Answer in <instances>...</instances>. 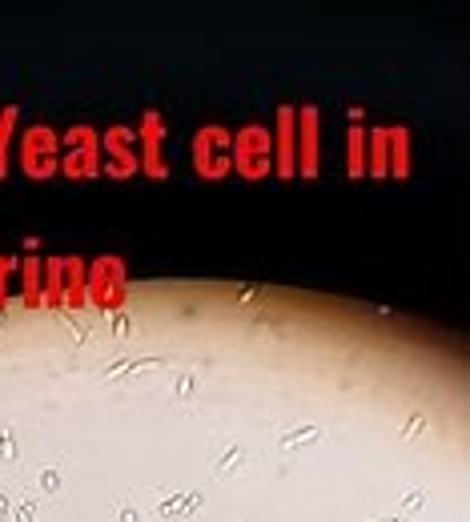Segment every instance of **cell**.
<instances>
[{
	"mask_svg": "<svg viewBox=\"0 0 470 522\" xmlns=\"http://www.w3.org/2000/svg\"><path fill=\"white\" fill-rule=\"evenodd\" d=\"M233 169H238L246 181H262L274 169V137L266 125H242L233 133Z\"/></svg>",
	"mask_w": 470,
	"mask_h": 522,
	"instance_id": "1",
	"label": "cell"
},
{
	"mask_svg": "<svg viewBox=\"0 0 470 522\" xmlns=\"http://www.w3.org/2000/svg\"><path fill=\"white\" fill-rule=\"evenodd\" d=\"M17 157H21V169L33 181L57 177L61 173V137H57V129H49V125L25 129L21 141H17Z\"/></svg>",
	"mask_w": 470,
	"mask_h": 522,
	"instance_id": "2",
	"label": "cell"
},
{
	"mask_svg": "<svg viewBox=\"0 0 470 522\" xmlns=\"http://www.w3.org/2000/svg\"><path fill=\"white\" fill-rule=\"evenodd\" d=\"M101 133L93 125H73L61 137V173L73 181H89L101 173Z\"/></svg>",
	"mask_w": 470,
	"mask_h": 522,
	"instance_id": "3",
	"label": "cell"
},
{
	"mask_svg": "<svg viewBox=\"0 0 470 522\" xmlns=\"http://www.w3.org/2000/svg\"><path fill=\"white\" fill-rule=\"evenodd\" d=\"M89 306H101V310H117L125 306L129 298V270H125V261L105 253L97 261H89Z\"/></svg>",
	"mask_w": 470,
	"mask_h": 522,
	"instance_id": "4",
	"label": "cell"
},
{
	"mask_svg": "<svg viewBox=\"0 0 470 522\" xmlns=\"http://www.w3.org/2000/svg\"><path fill=\"white\" fill-rule=\"evenodd\" d=\"M233 133L225 125H201L193 133V165L205 181H217L233 169Z\"/></svg>",
	"mask_w": 470,
	"mask_h": 522,
	"instance_id": "5",
	"label": "cell"
},
{
	"mask_svg": "<svg viewBox=\"0 0 470 522\" xmlns=\"http://www.w3.org/2000/svg\"><path fill=\"white\" fill-rule=\"evenodd\" d=\"M101 169L109 177H129L141 169V153H137V133L129 125H109L101 133Z\"/></svg>",
	"mask_w": 470,
	"mask_h": 522,
	"instance_id": "6",
	"label": "cell"
},
{
	"mask_svg": "<svg viewBox=\"0 0 470 522\" xmlns=\"http://www.w3.org/2000/svg\"><path fill=\"white\" fill-rule=\"evenodd\" d=\"M274 169L278 177H298V109H278V133H274Z\"/></svg>",
	"mask_w": 470,
	"mask_h": 522,
	"instance_id": "7",
	"label": "cell"
},
{
	"mask_svg": "<svg viewBox=\"0 0 470 522\" xmlns=\"http://www.w3.org/2000/svg\"><path fill=\"white\" fill-rule=\"evenodd\" d=\"M318 173V109H298V177Z\"/></svg>",
	"mask_w": 470,
	"mask_h": 522,
	"instance_id": "8",
	"label": "cell"
},
{
	"mask_svg": "<svg viewBox=\"0 0 470 522\" xmlns=\"http://www.w3.org/2000/svg\"><path fill=\"white\" fill-rule=\"evenodd\" d=\"M346 169L350 177L366 173V129H362V113L350 109V137H346Z\"/></svg>",
	"mask_w": 470,
	"mask_h": 522,
	"instance_id": "9",
	"label": "cell"
},
{
	"mask_svg": "<svg viewBox=\"0 0 470 522\" xmlns=\"http://www.w3.org/2000/svg\"><path fill=\"white\" fill-rule=\"evenodd\" d=\"M366 173L370 177H386L390 173V137H386V125H378V129L366 133Z\"/></svg>",
	"mask_w": 470,
	"mask_h": 522,
	"instance_id": "10",
	"label": "cell"
},
{
	"mask_svg": "<svg viewBox=\"0 0 470 522\" xmlns=\"http://www.w3.org/2000/svg\"><path fill=\"white\" fill-rule=\"evenodd\" d=\"M386 137H390V177H406L410 173V129L386 125Z\"/></svg>",
	"mask_w": 470,
	"mask_h": 522,
	"instance_id": "11",
	"label": "cell"
},
{
	"mask_svg": "<svg viewBox=\"0 0 470 522\" xmlns=\"http://www.w3.org/2000/svg\"><path fill=\"white\" fill-rule=\"evenodd\" d=\"M61 302H65V257H49L41 282V306H61Z\"/></svg>",
	"mask_w": 470,
	"mask_h": 522,
	"instance_id": "12",
	"label": "cell"
},
{
	"mask_svg": "<svg viewBox=\"0 0 470 522\" xmlns=\"http://www.w3.org/2000/svg\"><path fill=\"white\" fill-rule=\"evenodd\" d=\"M41 282H45V261L21 257V294H25L29 306H41Z\"/></svg>",
	"mask_w": 470,
	"mask_h": 522,
	"instance_id": "13",
	"label": "cell"
},
{
	"mask_svg": "<svg viewBox=\"0 0 470 522\" xmlns=\"http://www.w3.org/2000/svg\"><path fill=\"white\" fill-rule=\"evenodd\" d=\"M17 121H21V109H17V105H5V109H0V181L9 177V153H13Z\"/></svg>",
	"mask_w": 470,
	"mask_h": 522,
	"instance_id": "14",
	"label": "cell"
},
{
	"mask_svg": "<svg viewBox=\"0 0 470 522\" xmlns=\"http://www.w3.org/2000/svg\"><path fill=\"white\" fill-rule=\"evenodd\" d=\"M17 270H21V257H13V253L0 257V306H5V298H9V278Z\"/></svg>",
	"mask_w": 470,
	"mask_h": 522,
	"instance_id": "15",
	"label": "cell"
}]
</instances>
